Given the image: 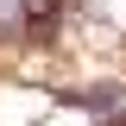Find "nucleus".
Segmentation results:
<instances>
[{
	"label": "nucleus",
	"instance_id": "1",
	"mask_svg": "<svg viewBox=\"0 0 126 126\" xmlns=\"http://www.w3.org/2000/svg\"><path fill=\"white\" fill-rule=\"evenodd\" d=\"M32 32V0H0V38Z\"/></svg>",
	"mask_w": 126,
	"mask_h": 126
}]
</instances>
